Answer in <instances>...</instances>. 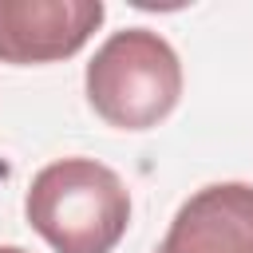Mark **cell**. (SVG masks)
Returning a JSON list of instances; mask_svg holds the SVG:
<instances>
[{"mask_svg": "<svg viewBox=\"0 0 253 253\" xmlns=\"http://www.w3.org/2000/svg\"><path fill=\"white\" fill-rule=\"evenodd\" d=\"M24 217L55 253H111L130 225V190L95 158H55L36 170Z\"/></svg>", "mask_w": 253, "mask_h": 253, "instance_id": "cell-1", "label": "cell"}, {"mask_svg": "<svg viewBox=\"0 0 253 253\" xmlns=\"http://www.w3.org/2000/svg\"><path fill=\"white\" fill-rule=\"evenodd\" d=\"M91 111L119 130L158 126L182 99V63L166 36L150 28L111 32L83 75Z\"/></svg>", "mask_w": 253, "mask_h": 253, "instance_id": "cell-2", "label": "cell"}, {"mask_svg": "<svg viewBox=\"0 0 253 253\" xmlns=\"http://www.w3.org/2000/svg\"><path fill=\"white\" fill-rule=\"evenodd\" d=\"M103 0H0V63L71 59L103 24Z\"/></svg>", "mask_w": 253, "mask_h": 253, "instance_id": "cell-3", "label": "cell"}, {"mask_svg": "<svg viewBox=\"0 0 253 253\" xmlns=\"http://www.w3.org/2000/svg\"><path fill=\"white\" fill-rule=\"evenodd\" d=\"M154 253H253V182H213L190 194Z\"/></svg>", "mask_w": 253, "mask_h": 253, "instance_id": "cell-4", "label": "cell"}, {"mask_svg": "<svg viewBox=\"0 0 253 253\" xmlns=\"http://www.w3.org/2000/svg\"><path fill=\"white\" fill-rule=\"evenodd\" d=\"M0 253H28V249H20V245H0Z\"/></svg>", "mask_w": 253, "mask_h": 253, "instance_id": "cell-5", "label": "cell"}]
</instances>
